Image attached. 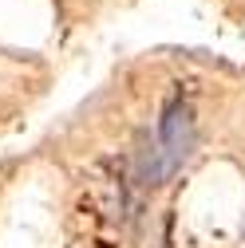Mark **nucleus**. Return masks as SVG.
<instances>
[{"label":"nucleus","mask_w":245,"mask_h":248,"mask_svg":"<svg viewBox=\"0 0 245 248\" xmlns=\"http://www.w3.org/2000/svg\"><path fill=\"white\" fill-rule=\"evenodd\" d=\"M190 146H194V114L186 99H170L158 122V150H162V162L166 173H174L182 162L190 158Z\"/></svg>","instance_id":"obj_1"}]
</instances>
